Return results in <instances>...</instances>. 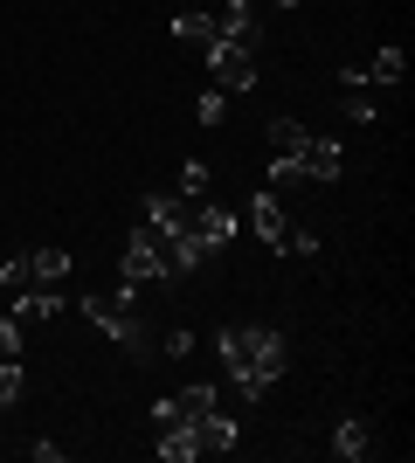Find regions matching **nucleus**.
I'll return each instance as SVG.
<instances>
[{
  "mask_svg": "<svg viewBox=\"0 0 415 463\" xmlns=\"http://www.w3.org/2000/svg\"><path fill=\"white\" fill-rule=\"evenodd\" d=\"M215 353H222V367L236 373V387L250 402L270 394V387L284 381V367H291V346H284V332H270V326H222Z\"/></svg>",
  "mask_w": 415,
  "mask_h": 463,
  "instance_id": "f257e3e1",
  "label": "nucleus"
},
{
  "mask_svg": "<svg viewBox=\"0 0 415 463\" xmlns=\"http://www.w3.org/2000/svg\"><path fill=\"white\" fill-rule=\"evenodd\" d=\"M132 298H138V290H90L77 311L104 332V339H111V346H125V353H138V360H146V353H153V326L138 318Z\"/></svg>",
  "mask_w": 415,
  "mask_h": 463,
  "instance_id": "f03ea898",
  "label": "nucleus"
},
{
  "mask_svg": "<svg viewBox=\"0 0 415 463\" xmlns=\"http://www.w3.org/2000/svg\"><path fill=\"white\" fill-rule=\"evenodd\" d=\"M125 284L118 290H138V284H166L174 277V235H159L153 222H132V235H125Z\"/></svg>",
  "mask_w": 415,
  "mask_h": 463,
  "instance_id": "7ed1b4c3",
  "label": "nucleus"
},
{
  "mask_svg": "<svg viewBox=\"0 0 415 463\" xmlns=\"http://www.w3.org/2000/svg\"><path fill=\"white\" fill-rule=\"evenodd\" d=\"M250 222H257V235L270 242L277 256H318V235H312V229H297V222H291L284 194L257 187V194H250Z\"/></svg>",
  "mask_w": 415,
  "mask_h": 463,
  "instance_id": "20e7f679",
  "label": "nucleus"
},
{
  "mask_svg": "<svg viewBox=\"0 0 415 463\" xmlns=\"http://www.w3.org/2000/svg\"><path fill=\"white\" fill-rule=\"evenodd\" d=\"M201 56H208V90H222V97L257 90V49H242V42L222 35L215 49H201Z\"/></svg>",
  "mask_w": 415,
  "mask_h": 463,
  "instance_id": "39448f33",
  "label": "nucleus"
},
{
  "mask_svg": "<svg viewBox=\"0 0 415 463\" xmlns=\"http://www.w3.org/2000/svg\"><path fill=\"white\" fill-rule=\"evenodd\" d=\"M187 235H194L208 256H222L229 242H236V214L222 208V201H194V214H187Z\"/></svg>",
  "mask_w": 415,
  "mask_h": 463,
  "instance_id": "423d86ee",
  "label": "nucleus"
},
{
  "mask_svg": "<svg viewBox=\"0 0 415 463\" xmlns=\"http://www.w3.org/2000/svg\"><path fill=\"white\" fill-rule=\"evenodd\" d=\"M222 408V394L208 381H194V387H180V394H166V402L153 408V422L166 429V422H201V415H215Z\"/></svg>",
  "mask_w": 415,
  "mask_h": 463,
  "instance_id": "0eeeda50",
  "label": "nucleus"
},
{
  "mask_svg": "<svg viewBox=\"0 0 415 463\" xmlns=\"http://www.w3.org/2000/svg\"><path fill=\"white\" fill-rule=\"evenodd\" d=\"M70 270H77V263H70V250H62V242L28 250V290H62V284H70Z\"/></svg>",
  "mask_w": 415,
  "mask_h": 463,
  "instance_id": "6e6552de",
  "label": "nucleus"
},
{
  "mask_svg": "<svg viewBox=\"0 0 415 463\" xmlns=\"http://www.w3.org/2000/svg\"><path fill=\"white\" fill-rule=\"evenodd\" d=\"M187 214H194V201H187V194H166V187L146 194V222H153L159 235H187Z\"/></svg>",
  "mask_w": 415,
  "mask_h": 463,
  "instance_id": "1a4fd4ad",
  "label": "nucleus"
},
{
  "mask_svg": "<svg viewBox=\"0 0 415 463\" xmlns=\"http://www.w3.org/2000/svg\"><path fill=\"white\" fill-rule=\"evenodd\" d=\"M215 21H222V35H229V42H242V49H257V42H263L257 0H222V7H215Z\"/></svg>",
  "mask_w": 415,
  "mask_h": 463,
  "instance_id": "9d476101",
  "label": "nucleus"
},
{
  "mask_svg": "<svg viewBox=\"0 0 415 463\" xmlns=\"http://www.w3.org/2000/svg\"><path fill=\"white\" fill-rule=\"evenodd\" d=\"M333 457H339V463H367V457H374V422L346 415V422L333 429Z\"/></svg>",
  "mask_w": 415,
  "mask_h": 463,
  "instance_id": "9b49d317",
  "label": "nucleus"
},
{
  "mask_svg": "<svg viewBox=\"0 0 415 463\" xmlns=\"http://www.w3.org/2000/svg\"><path fill=\"white\" fill-rule=\"evenodd\" d=\"M153 449H159L166 463H194V457H208V449H201V429H194V422H166Z\"/></svg>",
  "mask_w": 415,
  "mask_h": 463,
  "instance_id": "f8f14e48",
  "label": "nucleus"
},
{
  "mask_svg": "<svg viewBox=\"0 0 415 463\" xmlns=\"http://www.w3.org/2000/svg\"><path fill=\"white\" fill-rule=\"evenodd\" d=\"M62 305H70L62 290H14V318H21V326H42V318H56Z\"/></svg>",
  "mask_w": 415,
  "mask_h": 463,
  "instance_id": "ddd939ff",
  "label": "nucleus"
},
{
  "mask_svg": "<svg viewBox=\"0 0 415 463\" xmlns=\"http://www.w3.org/2000/svg\"><path fill=\"white\" fill-rule=\"evenodd\" d=\"M174 42H194V49H215V42H222V21H215V14H174Z\"/></svg>",
  "mask_w": 415,
  "mask_h": 463,
  "instance_id": "4468645a",
  "label": "nucleus"
},
{
  "mask_svg": "<svg viewBox=\"0 0 415 463\" xmlns=\"http://www.w3.org/2000/svg\"><path fill=\"white\" fill-rule=\"evenodd\" d=\"M201 449H236L242 443V429H236V415H222V408H215V415H201Z\"/></svg>",
  "mask_w": 415,
  "mask_h": 463,
  "instance_id": "2eb2a0df",
  "label": "nucleus"
},
{
  "mask_svg": "<svg viewBox=\"0 0 415 463\" xmlns=\"http://www.w3.org/2000/svg\"><path fill=\"white\" fill-rule=\"evenodd\" d=\"M339 90H346V118H360V125H367V118H381V111H374V83L360 77V70H346V77H339Z\"/></svg>",
  "mask_w": 415,
  "mask_h": 463,
  "instance_id": "dca6fc26",
  "label": "nucleus"
},
{
  "mask_svg": "<svg viewBox=\"0 0 415 463\" xmlns=\"http://www.w3.org/2000/svg\"><path fill=\"white\" fill-rule=\"evenodd\" d=\"M401 70H409V56H401V49H374V62H367L360 77L374 83V90H388V83H401Z\"/></svg>",
  "mask_w": 415,
  "mask_h": 463,
  "instance_id": "f3484780",
  "label": "nucleus"
},
{
  "mask_svg": "<svg viewBox=\"0 0 415 463\" xmlns=\"http://www.w3.org/2000/svg\"><path fill=\"white\" fill-rule=\"evenodd\" d=\"M305 138H312V132H305L297 118H270V153H277V159H291L297 146H305Z\"/></svg>",
  "mask_w": 415,
  "mask_h": 463,
  "instance_id": "a211bd4d",
  "label": "nucleus"
},
{
  "mask_svg": "<svg viewBox=\"0 0 415 463\" xmlns=\"http://www.w3.org/2000/svg\"><path fill=\"white\" fill-rule=\"evenodd\" d=\"M21 394H28V373H21V360H0V408H21Z\"/></svg>",
  "mask_w": 415,
  "mask_h": 463,
  "instance_id": "6ab92c4d",
  "label": "nucleus"
},
{
  "mask_svg": "<svg viewBox=\"0 0 415 463\" xmlns=\"http://www.w3.org/2000/svg\"><path fill=\"white\" fill-rule=\"evenodd\" d=\"M180 194H187V201H208V166H201V159L180 166Z\"/></svg>",
  "mask_w": 415,
  "mask_h": 463,
  "instance_id": "aec40b11",
  "label": "nucleus"
},
{
  "mask_svg": "<svg viewBox=\"0 0 415 463\" xmlns=\"http://www.w3.org/2000/svg\"><path fill=\"white\" fill-rule=\"evenodd\" d=\"M194 118H201V125H222V118H229V97H222V90H201Z\"/></svg>",
  "mask_w": 415,
  "mask_h": 463,
  "instance_id": "412c9836",
  "label": "nucleus"
},
{
  "mask_svg": "<svg viewBox=\"0 0 415 463\" xmlns=\"http://www.w3.org/2000/svg\"><path fill=\"white\" fill-rule=\"evenodd\" d=\"M0 284H7V290H28V250H14L7 263H0Z\"/></svg>",
  "mask_w": 415,
  "mask_h": 463,
  "instance_id": "4be33fe9",
  "label": "nucleus"
},
{
  "mask_svg": "<svg viewBox=\"0 0 415 463\" xmlns=\"http://www.w3.org/2000/svg\"><path fill=\"white\" fill-rule=\"evenodd\" d=\"M28 457H35V463H62V443H49V436H42V443H28Z\"/></svg>",
  "mask_w": 415,
  "mask_h": 463,
  "instance_id": "5701e85b",
  "label": "nucleus"
},
{
  "mask_svg": "<svg viewBox=\"0 0 415 463\" xmlns=\"http://www.w3.org/2000/svg\"><path fill=\"white\" fill-rule=\"evenodd\" d=\"M277 7H297V0H277Z\"/></svg>",
  "mask_w": 415,
  "mask_h": 463,
  "instance_id": "b1692460",
  "label": "nucleus"
}]
</instances>
